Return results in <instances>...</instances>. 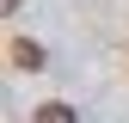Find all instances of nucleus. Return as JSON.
Wrapping results in <instances>:
<instances>
[{"instance_id": "nucleus-1", "label": "nucleus", "mask_w": 129, "mask_h": 123, "mask_svg": "<svg viewBox=\"0 0 129 123\" xmlns=\"http://www.w3.org/2000/svg\"><path fill=\"white\" fill-rule=\"evenodd\" d=\"M12 61H19V68H43V49L37 43H12Z\"/></svg>"}, {"instance_id": "nucleus-2", "label": "nucleus", "mask_w": 129, "mask_h": 123, "mask_svg": "<svg viewBox=\"0 0 129 123\" xmlns=\"http://www.w3.org/2000/svg\"><path fill=\"white\" fill-rule=\"evenodd\" d=\"M31 123H74V111H68V105H37Z\"/></svg>"}]
</instances>
